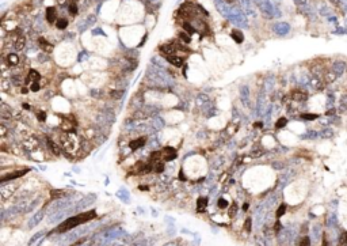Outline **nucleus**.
<instances>
[{
	"mask_svg": "<svg viewBox=\"0 0 347 246\" xmlns=\"http://www.w3.org/2000/svg\"><path fill=\"white\" fill-rule=\"evenodd\" d=\"M95 218H96V212H95L94 210L87 211V212H83V214H79L77 216H72V218H69V219H67L65 222H63V223L56 228V233H67V231L72 230V228L79 226V224L90 222V220L95 219Z\"/></svg>",
	"mask_w": 347,
	"mask_h": 246,
	"instance_id": "obj_1",
	"label": "nucleus"
},
{
	"mask_svg": "<svg viewBox=\"0 0 347 246\" xmlns=\"http://www.w3.org/2000/svg\"><path fill=\"white\" fill-rule=\"evenodd\" d=\"M256 2H258V6H259L262 15H263L264 18H273V16H277L275 15L277 11L274 10L273 4H271L268 0H256Z\"/></svg>",
	"mask_w": 347,
	"mask_h": 246,
	"instance_id": "obj_2",
	"label": "nucleus"
},
{
	"mask_svg": "<svg viewBox=\"0 0 347 246\" xmlns=\"http://www.w3.org/2000/svg\"><path fill=\"white\" fill-rule=\"evenodd\" d=\"M331 70L334 71V72L338 75L339 78H341L342 75H345L346 71H347V63H346V61H343V60H335L334 63H332V66H331Z\"/></svg>",
	"mask_w": 347,
	"mask_h": 246,
	"instance_id": "obj_3",
	"label": "nucleus"
},
{
	"mask_svg": "<svg viewBox=\"0 0 347 246\" xmlns=\"http://www.w3.org/2000/svg\"><path fill=\"white\" fill-rule=\"evenodd\" d=\"M26 173H29V169H25V170H16V172H12V173H8L6 176L2 177V182H6V181H10V180H15V178H20L23 177Z\"/></svg>",
	"mask_w": 347,
	"mask_h": 246,
	"instance_id": "obj_4",
	"label": "nucleus"
},
{
	"mask_svg": "<svg viewBox=\"0 0 347 246\" xmlns=\"http://www.w3.org/2000/svg\"><path fill=\"white\" fill-rule=\"evenodd\" d=\"M274 32L278 34V36H286V34L290 32V25L289 23H277V25L274 26Z\"/></svg>",
	"mask_w": 347,
	"mask_h": 246,
	"instance_id": "obj_5",
	"label": "nucleus"
},
{
	"mask_svg": "<svg viewBox=\"0 0 347 246\" xmlns=\"http://www.w3.org/2000/svg\"><path fill=\"white\" fill-rule=\"evenodd\" d=\"M216 7L224 16H227V18L231 16V11H232V10H229V7H228V4L225 2H222V0H216Z\"/></svg>",
	"mask_w": 347,
	"mask_h": 246,
	"instance_id": "obj_6",
	"label": "nucleus"
},
{
	"mask_svg": "<svg viewBox=\"0 0 347 246\" xmlns=\"http://www.w3.org/2000/svg\"><path fill=\"white\" fill-rule=\"evenodd\" d=\"M163 158H164V160H167V162H169V160H174L176 158V151L172 148V147H164L163 148Z\"/></svg>",
	"mask_w": 347,
	"mask_h": 246,
	"instance_id": "obj_7",
	"label": "nucleus"
},
{
	"mask_svg": "<svg viewBox=\"0 0 347 246\" xmlns=\"http://www.w3.org/2000/svg\"><path fill=\"white\" fill-rule=\"evenodd\" d=\"M292 98L296 101V102H304L308 100V94L302 90H293L292 91Z\"/></svg>",
	"mask_w": 347,
	"mask_h": 246,
	"instance_id": "obj_8",
	"label": "nucleus"
},
{
	"mask_svg": "<svg viewBox=\"0 0 347 246\" xmlns=\"http://www.w3.org/2000/svg\"><path fill=\"white\" fill-rule=\"evenodd\" d=\"M160 50L165 54V56H172V54H175V52L178 50V46H175V44H165V45L160 46Z\"/></svg>",
	"mask_w": 347,
	"mask_h": 246,
	"instance_id": "obj_9",
	"label": "nucleus"
},
{
	"mask_svg": "<svg viewBox=\"0 0 347 246\" xmlns=\"http://www.w3.org/2000/svg\"><path fill=\"white\" fill-rule=\"evenodd\" d=\"M338 79H339V76L331 70V68L324 71V80H325V83H335Z\"/></svg>",
	"mask_w": 347,
	"mask_h": 246,
	"instance_id": "obj_10",
	"label": "nucleus"
},
{
	"mask_svg": "<svg viewBox=\"0 0 347 246\" xmlns=\"http://www.w3.org/2000/svg\"><path fill=\"white\" fill-rule=\"evenodd\" d=\"M43 215H45V211H43V210H39V211H37V212H35V215H34V216L31 218V220H30V224H29V226H30V227H34V226H37V224H38L39 222L43 219Z\"/></svg>",
	"mask_w": 347,
	"mask_h": 246,
	"instance_id": "obj_11",
	"label": "nucleus"
},
{
	"mask_svg": "<svg viewBox=\"0 0 347 246\" xmlns=\"http://www.w3.org/2000/svg\"><path fill=\"white\" fill-rule=\"evenodd\" d=\"M46 20L49 23H54V20H57V11L54 7H47L46 8Z\"/></svg>",
	"mask_w": 347,
	"mask_h": 246,
	"instance_id": "obj_12",
	"label": "nucleus"
},
{
	"mask_svg": "<svg viewBox=\"0 0 347 246\" xmlns=\"http://www.w3.org/2000/svg\"><path fill=\"white\" fill-rule=\"evenodd\" d=\"M165 59H167V61L169 64H172L174 67H182L183 64V59L179 56H176V54H172V56H165Z\"/></svg>",
	"mask_w": 347,
	"mask_h": 246,
	"instance_id": "obj_13",
	"label": "nucleus"
},
{
	"mask_svg": "<svg viewBox=\"0 0 347 246\" xmlns=\"http://www.w3.org/2000/svg\"><path fill=\"white\" fill-rule=\"evenodd\" d=\"M206 207H207V199L206 197H199V199L197 200V212L198 214L205 212Z\"/></svg>",
	"mask_w": 347,
	"mask_h": 246,
	"instance_id": "obj_14",
	"label": "nucleus"
},
{
	"mask_svg": "<svg viewBox=\"0 0 347 246\" xmlns=\"http://www.w3.org/2000/svg\"><path fill=\"white\" fill-rule=\"evenodd\" d=\"M231 37H232L233 41H235V42H237V44H241V42L244 41V34L241 33V30H239V29L232 30V33H231Z\"/></svg>",
	"mask_w": 347,
	"mask_h": 246,
	"instance_id": "obj_15",
	"label": "nucleus"
},
{
	"mask_svg": "<svg viewBox=\"0 0 347 246\" xmlns=\"http://www.w3.org/2000/svg\"><path fill=\"white\" fill-rule=\"evenodd\" d=\"M347 110V93L342 94L341 98H339V113H345Z\"/></svg>",
	"mask_w": 347,
	"mask_h": 246,
	"instance_id": "obj_16",
	"label": "nucleus"
},
{
	"mask_svg": "<svg viewBox=\"0 0 347 246\" xmlns=\"http://www.w3.org/2000/svg\"><path fill=\"white\" fill-rule=\"evenodd\" d=\"M145 142H147V139H145V138H138V139H136V140H132L129 146H130L132 150H137V148H140V147L144 146Z\"/></svg>",
	"mask_w": 347,
	"mask_h": 246,
	"instance_id": "obj_17",
	"label": "nucleus"
},
{
	"mask_svg": "<svg viewBox=\"0 0 347 246\" xmlns=\"http://www.w3.org/2000/svg\"><path fill=\"white\" fill-rule=\"evenodd\" d=\"M30 80H33V82H39L41 80V75H39L38 71H35V70H30L29 71V75H27V78H26V82H30Z\"/></svg>",
	"mask_w": 347,
	"mask_h": 246,
	"instance_id": "obj_18",
	"label": "nucleus"
},
{
	"mask_svg": "<svg viewBox=\"0 0 347 246\" xmlns=\"http://www.w3.org/2000/svg\"><path fill=\"white\" fill-rule=\"evenodd\" d=\"M7 61H8L10 66H16V64L19 63V57H18V54H15V53H10L8 56H7Z\"/></svg>",
	"mask_w": 347,
	"mask_h": 246,
	"instance_id": "obj_19",
	"label": "nucleus"
},
{
	"mask_svg": "<svg viewBox=\"0 0 347 246\" xmlns=\"http://www.w3.org/2000/svg\"><path fill=\"white\" fill-rule=\"evenodd\" d=\"M160 158H163V154H161V151H155V152H152L151 154V162H152V165H155V163H157V162H160Z\"/></svg>",
	"mask_w": 347,
	"mask_h": 246,
	"instance_id": "obj_20",
	"label": "nucleus"
},
{
	"mask_svg": "<svg viewBox=\"0 0 347 246\" xmlns=\"http://www.w3.org/2000/svg\"><path fill=\"white\" fill-rule=\"evenodd\" d=\"M38 42H39V45L42 46V49H45L46 52H52V48H53V45H52V44L47 42V41H46L45 38H39Z\"/></svg>",
	"mask_w": 347,
	"mask_h": 246,
	"instance_id": "obj_21",
	"label": "nucleus"
},
{
	"mask_svg": "<svg viewBox=\"0 0 347 246\" xmlns=\"http://www.w3.org/2000/svg\"><path fill=\"white\" fill-rule=\"evenodd\" d=\"M67 26H68V20L65 18H59L56 20V27H57V29L64 30V29H67Z\"/></svg>",
	"mask_w": 347,
	"mask_h": 246,
	"instance_id": "obj_22",
	"label": "nucleus"
},
{
	"mask_svg": "<svg viewBox=\"0 0 347 246\" xmlns=\"http://www.w3.org/2000/svg\"><path fill=\"white\" fill-rule=\"evenodd\" d=\"M301 118H302V120L313 121V120H316V118H319V114H315V113H302V114H301Z\"/></svg>",
	"mask_w": 347,
	"mask_h": 246,
	"instance_id": "obj_23",
	"label": "nucleus"
},
{
	"mask_svg": "<svg viewBox=\"0 0 347 246\" xmlns=\"http://www.w3.org/2000/svg\"><path fill=\"white\" fill-rule=\"evenodd\" d=\"M286 124H288V118L286 117H281V118H278V120H277V122H275V128L281 129V128H284V126H286Z\"/></svg>",
	"mask_w": 347,
	"mask_h": 246,
	"instance_id": "obj_24",
	"label": "nucleus"
},
{
	"mask_svg": "<svg viewBox=\"0 0 347 246\" xmlns=\"http://www.w3.org/2000/svg\"><path fill=\"white\" fill-rule=\"evenodd\" d=\"M23 46H25V37L18 36V40L15 41V48L18 50H20V49H23Z\"/></svg>",
	"mask_w": 347,
	"mask_h": 246,
	"instance_id": "obj_25",
	"label": "nucleus"
},
{
	"mask_svg": "<svg viewBox=\"0 0 347 246\" xmlns=\"http://www.w3.org/2000/svg\"><path fill=\"white\" fill-rule=\"evenodd\" d=\"M68 11H69L71 15H76L77 11H79V8H77V4H76V3H71L69 7H68Z\"/></svg>",
	"mask_w": 347,
	"mask_h": 246,
	"instance_id": "obj_26",
	"label": "nucleus"
},
{
	"mask_svg": "<svg viewBox=\"0 0 347 246\" xmlns=\"http://www.w3.org/2000/svg\"><path fill=\"white\" fill-rule=\"evenodd\" d=\"M285 212H286V206H285V204H281V206L278 207L277 212H275V216H277V218H281Z\"/></svg>",
	"mask_w": 347,
	"mask_h": 246,
	"instance_id": "obj_27",
	"label": "nucleus"
},
{
	"mask_svg": "<svg viewBox=\"0 0 347 246\" xmlns=\"http://www.w3.org/2000/svg\"><path fill=\"white\" fill-rule=\"evenodd\" d=\"M178 37L183 41V42H186V44H189L190 41H191V38H190V34H189V33H179V34H178Z\"/></svg>",
	"mask_w": 347,
	"mask_h": 246,
	"instance_id": "obj_28",
	"label": "nucleus"
},
{
	"mask_svg": "<svg viewBox=\"0 0 347 246\" xmlns=\"http://www.w3.org/2000/svg\"><path fill=\"white\" fill-rule=\"evenodd\" d=\"M183 29H185V30H186V32L189 33V34H193L194 32H197V30H195V27H193V26L190 25L189 22H185V23H183Z\"/></svg>",
	"mask_w": 347,
	"mask_h": 246,
	"instance_id": "obj_29",
	"label": "nucleus"
},
{
	"mask_svg": "<svg viewBox=\"0 0 347 246\" xmlns=\"http://www.w3.org/2000/svg\"><path fill=\"white\" fill-rule=\"evenodd\" d=\"M153 167H155L153 170H155L156 173H161L163 170H164V163H161V162H157V163H155V166H153Z\"/></svg>",
	"mask_w": 347,
	"mask_h": 246,
	"instance_id": "obj_30",
	"label": "nucleus"
},
{
	"mask_svg": "<svg viewBox=\"0 0 347 246\" xmlns=\"http://www.w3.org/2000/svg\"><path fill=\"white\" fill-rule=\"evenodd\" d=\"M298 246H311V240H309V237H304V238H302Z\"/></svg>",
	"mask_w": 347,
	"mask_h": 246,
	"instance_id": "obj_31",
	"label": "nucleus"
},
{
	"mask_svg": "<svg viewBox=\"0 0 347 246\" xmlns=\"http://www.w3.org/2000/svg\"><path fill=\"white\" fill-rule=\"evenodd\" d=\"M228 207V201L225 199H220L218 200V208H221V210H224V208Z\"/></svg>",
	"mask_w": 347,
	"mask_h": 246,
	"instance_id": "obj_32",
	"label": "nucleus"
},
{
	"mask_svg": "<svg viewBox=\"0 0 347 246\" xmlns=\"http://www.w3.org/2000/svg\"><path fill=\"white\" fill-rule=\"evenodd\" d=\"M30 90H31L33 93H37V91L39 90V84H38V82H33L31 86H30Z\"/></svg>",
	"mask_w": 347,
	"mask_h": 246,
	"instance_id": "obj_33",
	"label": "nucleus"
},
{
	"mask_svg": "<svg viewBox=\"0 0 347 246\" xmlns=\"http://www.w3.org/2000/svg\"><path fill=\"white\" fill-rule=\"evenodd\" d=\"M329 3H331V6L336 7V8H339V7H342V2L341 0H328Z\"/></svg>",
	"mask_w": 347,
	"mask_h": 246,
	"instance_id": "obj_34",
	"label": "nucleus"
},
{
	"mask_svg": "<svg viewBox=\"0 0 347 246\" xmlns=\"http://www.w3.org/2000/svg\"><path fill=\"white\" fill-rule=\"evenodd\" d=\"M347 245V233H343L341 237V246Z\"/></svg>",
	"mask_w": 347,
	"mask_h": 246,
	"instance_id": "obj_35",
	"label": "nucleus"
},
{
	"mask_svg": "<svg viewBox=\"0 0 347 246\" xmlns=\"http://www.w3.org/2000/svg\"><path fill=\"white\" fill-rule=\"evenodd\" d=\"M244 230H246L247 233H250V231H251V219L246 220V223H244Z\"/></svg>",
	"mask_w": 347,
	"mask_h": 246,
	"instance_id": "obj_36",
	"label": "nucleus"
},
{
	"mask_svg": "<svg viewBox=\"0 0 347 246\" xmlns=\"http://www.w3.org/2000/svg\"><path fill=\"white\" fill-rule=\"evenodd\" d=\"M37 117H38L39 121H45L46 120V114L43 113V112H38V113H37Z\"/></svg>",
	"mask_w": 347,
	"mask_h": 246,
	"instance_id": "obj_37",
	"label": "nucleus"
},
{
	"mask_svg": "<svg viewBox=\"0 0 347 246\" xmlns=\"http://www.w3.org/2000/svg\"><path fill=\"white\" fill-rule=\"evenodd\" d=\"M50 194H52V196H54V197H57V196H63L64 192H63V190H52V192H50Z\"/></svg>",
	"mask_w": 347,
	"mask_h": 246,
	"instance_id": "obj_38",
	"label": "nucleus"
},
{
	"mask_svg": "<svg viewBox=\"0 0 347 246\" xmlns=\"http://www.w3.org/2000/svg\"><path fill=\"white\" fill-rule=\"evenodd\" d=\"M274 228H275V231H280L281 230V223H280V222H277V224H275Z\"/></svg>",
	"mask_w": 347,
	"mask_h": 246,
	"instance_id": "obj_39",
	"label": "nucleus"
},
{
	"mask_svg": "<svg viewBox=\"0 0 347 246\" xmlns=\"http://www.w3.org/2000/svg\"><path fill=\"white\" fill-rule=\"evenodd\" d=\"M20 93H22V94H27V88H26V87H22V88H20Z\"/></svg>",
	"mask_w": 347,
	"mask_h": 246,
	"instance_id": "obj_40",
	"label": "nucleus"
},
{
	"mask_svg": "<svg viewBox=\"0 0 347 246\" xmlns=\"http://www.w3.org/2000/svg\"><path fill=\"white\" fill-rule=\"evenodd\" d=\"M235 210H236V206L233 204V207L231 208V215H233V214H235Z\"/></svg>",
	"mask_w": 347,
	"mask_h": 246,
	"instance_id": "obj_41",
	"label": "nucleus"
},
{
	"mask_svg": "<svg viewBox=\"0 0 347 246\" xmlns=\"http://www.w3.org/2000/svg\"><path fill=\"white\" fill-rule=\"evenodd\" d=\"M138 189H140V190H148V186H140Z\"/></svg>",
	"mask_w": 347,
	"mask_h": 246,
	"instance_id": "obj_42",
	"label": "nucleus"
},
{
	"mask_svg": "<svg viewBox=\"0 0 347 246\" xmlns=\"http://www.w3.org/2000/svg\"><path fill=\"white\" fill-rule=\"evenodd\" d=\"M255 126H256V128H259V126H260V128H262V122H256V124H255Z\"/></svg>",
	"mask_w": 347,
	"mask_h": 246,
	"instance_id": "obj_43",
	"label": "nucleus"
},
{
	"mask_svg": "<svg viewBox=\"0 0 347 246\" xmlns=\"http://www.w3.org/2000/svg\"><path fill=\"white\" fill-rule=\"evenodd\" d=\"M179 177H180V180H186V178H183V172H180V174H179Z\"/></svg>",
	"mask_w": 347,
	"mask_h": 246,
	"instance_id": "obj_44",
	"label": "nucleus"
},
{
	"mask_svg": "<svg viewBox=\"0 0 347 246\" xmlns=\"http://www.w3.org/2000/svg\"><path fill=\"white\" fill-rule=\"evenodd\" d=\"M243 210H244V211L248 210V204H244V206H243Z\"/></svg>",
	"mask_w": 347,
	"mask_h": 246,
	"instance_id": "obj_45",
	"label": "nucleus"
},
{
	"mask_svg": "<svg viewBox=\"0 0 347 246\" xmlns=\"http://www.w3.org/2000/svg\"><path fill=\"white\" fill-rule=\"evenodd\" d=\"M69 2H71V3H76L77 0H69Z\"/></svg>",
	"mask_w": 347,
	"mask_h": 246,
	"instance_id": "obj_46",
	"label": "nucleus"
},
{
	"mask_svg": "<svg viewBox=\"0 0 347 246\" xmlns=\"http://www.w3.org/2000/svg\"><path fill=\"white\" fill-rule=\"evenodd\" d=\"M346 74H347V71H346Z\"/></svg>",
	"mask_w": 347,
	"mask_h": 246,
	"instance_id": "obj_47",
	"label": "nucleus"
}]
</instances>
